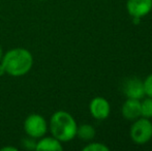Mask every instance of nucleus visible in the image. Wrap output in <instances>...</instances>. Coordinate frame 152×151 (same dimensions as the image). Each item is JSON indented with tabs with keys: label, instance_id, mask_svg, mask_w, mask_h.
Masks as SVG:
<instances>
[{
	"label": "nucleus",
	"instance_id": "nucleus-13",
	"mask_svg": "<svg viewBox=\"0 0 152 151\" xmlns=\"http://www.w3.org/2000/svg\"><path fill=\"white\" fill-rule=\"evenodd\" d=\"M143 83H144L145 94H147L149 97H152V74L147 77Z\"/></svg>",
	"mask_w": 152,
	"mask_h": 151
},
{
	"label": "nucleus",
	"instance_id": "nucleus-16",
	"mask_svg": "<svg viewBox=\"0 0 152 151\" xmlns=\"http://www.w3.org/2000/svg\"><path fill=\"white\" fill-rule=\"evenodd\" d=\"M5 74H6V71H5V69H4L3 64H2V63H0V77L5 75Z\"/></svg>",
	"mask_w": 152,
	"mask_h": 151
},
{
	"label": "nucleus",
	"instance_id": "nucleus-8",
	"mask_svg": "<svg viewBox=\"0 0 152 151\" xmlns=\"http://www.w3.org/2000/svg\"><path fill=\"white\" fill-rule=\"evenodd\" d=\"M122 115L127 120H136L141 116V101L139 99L127 98L122 106Z\"/></svg>",
	"mask_w": 152,
	"mask_h": 151
},
{
	"label": "nucleus",
	"instance_id": "nucleus-15",
	"mask_svg": "<svg viewBox=\"0 0 152 151\" xmlns=\"http://www.w3.org/2000/svg\"><path fill=\"white\" fill-rule=\"evenodd\" d=\"M1 151H17V148L15 147H10V146H6V147H2Z\"/></svg>",
	"mask_w": 152,
	"mask_h": 151
},
{
	"label": "nucleus",
	"instance_id": "nucleus-10",
	"mask_svg": "<svg viewBox=\"0 0 152 151\" xmlns=\"http://www.w3.org/2000/svg\"><path fill=\"white\" fill-rule=\"evenodd\" d=\"M80 139L84 141H89L95 136V129L90 124H82L77 128V135Z\"/></svg>",
	"mask_w": 152,
	"mask_h": 151
},
{
	"label": "nucleus",
	"instance_id": "nucleus-7",
	"mask_svg": "<svg viewBox=\"0 0 152 151\" xmlns=\"http://www.w3.org/2000/svg\"><path fill=\"white\" fill-rule=\"evenodd\" d=\"M124 93L127 98L140 99L145 95L144 83L137 78H132L124 84Z\"/></svg>",
	"mask_w": 152,
	"mask_h": 151
},
{
	"label": "nucleus",
	"instance_id": "nucleus-6",
	"mask_svg": "<svg viewBox=\"0 0 152 151\" xmlns=\"http://www.w3.org/2000/svg\"><path fill=\"white\" fill-rule=\"evenodd\" d=\"M90 113L97 120H104L110 115V104L104 97H95L91 101Z\"/></svg>",
	"mask_w": 152,
	"mask_h": 151
},
{
	"label": "nucleus",
	"instance_id": "nucleus-5",
	"mask_svg": "<svg viewBox=\"0 0 152 151\" xmlns=\"http://www.w3.org/2000/svg\"><path fill=\"white\" fill-rule=\"evenodd\" d=\"M126 8L130 16L140 19L151 12L152 0H127Z\"/></svg>",
	"mask_w": 152,
	"mask_h": 151
},
{
	"label": "nucleus",
	"instance_id": "nucleus-9",
	"mask_svg": "<svg viewBox=\"0 0 152 151\" xmlns=\"http://www.w3.org/2000/svg\"><path fill=\"white\" fill-rule=\"evenodd\" d=\"M35 150L37 151H62L61 143L59 140H57L55 137H47L42 138L40 141L36 143Z\"/></svg>",
	"mask_w": 152,
	"mask_h": 151
},
{
	"label": "nucleus",
	"instance_id": "nucleus-2",
	"mask_svg": "<svg viewBox=\"0 0 152 151\" xmlns=\"http://www.w3.org/2000/svg\"><path fill=\"white\" fill-rule=\"evenodd\" d=\"M77 123L74 117L67 112L58 111L53 114L50 120V129L53 137L60 142L72 140L77 135Z\"/></svg>",
	"mask_w": 152,
	"mask_h": 151
},
{
	"label": "nucleus",
	"instance_id": "nucleus-12",
	"mask_svg": "<svg viewBox=\"0 0 152 151\" xmlns=\"http://www.w3.org/2000/svg\"><path fill=\"white\" fill-rule=\"evenodd\" d=\"M83 151H109V148L102 143H91L85 146Z\"/></svg>",
	"mask_w": 152,
	"mask_h": 151
},
{
	"label": "nucleus",
	"instance_id": "nucleus-18",
	"mask_svg": "<svg viewBox=\"0 0 152 151\" xmlns=\"http://www.w3.org/2000/svg\"><path fill=\"white\" fill-rule=\"evenodd\" d=\"M42 1H44V0H42Z\"/></svg>",
	"mask_w": 152,
	"mask_h": 151
},
{
	"label": "nucleus",
	"instance_id": "nucleus-1",
	"mask_svg": "<svg viewBox=\"0 0 152 151\" xmlns=\"http://www.w3.org/2000/svg\"><path fill=\"white\" fill-rule=\"evenodd\" d=\"M1 60L6 74L12 77L26 75L33 65V57L31 53L23 48L10 50L5 53Z\"/></svg>",
	"mask_w": 152,
	"mask_h": 151
},
{
	"label": "nucleus",
	"instance_id": "nucleus-4",
	"mask_svg": "<svg viewBox=\"0 0 152 151\" xmlns=\"http://www.w3.org/2000/svg\"><path fill=\"white\" fill-rule=\"evenodd\" d=\"M47 122L42 116L38 114H31L24 122V129L29 137L33 139L42 138L47 133Z\"/></svg>",
	"mask_w": 152,
	"mask_h": 151
},
{
	"label": "nucleus",
	"instance_id": "nucleus-17",
	"mask_svg": "<svg viewBox=\"0 0 152 151\" xmlns=\"http://www.w3.org/2000/svg\"><path fill=\"white\" fill-rule=\"evenodd\" d=\"M2 57H3V53H2V48H1V46H0V61H1Z\"/></svg>",
	"mask_w": 152,
	"mask_h": 151
},
{
	"label": "nucleus",
	"instance_id": "nucleus-14",
	"mask_svg": "<svg viewBox=\"0 0 152 151\" xmlns=\"http://www.w3.org/2000/svg\"><path fill=\"white\" fill-rule=\"evenodd\" d=\"M33 139V138H32ZM32 139H24L23 140V146L26 149H35L36 143Z\"/></svg>",
	"mask_w": 152,
	"mask_h": 151
},
{
	"label": "nucleus",
	"instance_id": "nucleus-11",
	"mask_svg": "<svg viewBox=\"0 0 152 151\" xmlns=\"http://www.w3.org/2000/svg\"><path fill=\"white\" fill-rule=\"evenodd\" d=\"M141 116L144 118H152V97L146 98L141 103Z\"/></svg>",
	"mask_w": 152,
	"mask_h": 151
},
{
	"label": "nucleus",
	"instance_id": "nucleus-3",
	"mask_svg": "<svg viewBox=\"0 0 152 151\" xmlns=\"http://www.w3.org/2000/svg\"><path fill=\"white\" fill-rule=\"evenodd\" d=\"M130 137L136 144H146L152 138V122L144 117L138 119L130 128Z\"/></svg>",
	"mask_w": 152,
	"mask_h": 151
}]
</instances>
